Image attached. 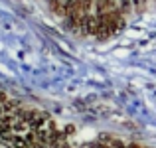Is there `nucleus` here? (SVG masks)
Here are the masks:
<instances>
[{"mask_svg":"<svg viewBox=\"0 0 156 148\" xmlns=\"http://www.w3.org/2000/svg\"><path fill=\"white\" fill-rule=\"evenodd\" d=\"M8 101V97H6V93H2L0 91V105H4V103Z\"/></svg>","mask_w":156,"mask_h":148,"instance_id":"obj_1","label":"nucleus"},{"mask_svg":"<svg viewBox=\"0 0 156 148\" xmlns=\"http://www.w3.org/2000/svg\"><path fill=\"white\" fill-rule=\"evenodd\" d=\"M55 2H57V0H51V4H53V6H55Z\"/></svg>","mask_w":156,"mask_h":148,"instance_id":"obj_2","label":"nucleus"}]
</instances>
